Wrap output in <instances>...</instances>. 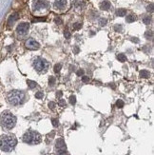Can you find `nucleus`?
<instances>
[{"mask_svg":"<svg viewBox=\"0 0 154 155\" xmlns=\"http://www.w3.org/2000/svg\"><path fill=\"white\" fill-rule=\"evenodd\" d=\"M143 21H144V23H145V24L148 25V24H149L150 22H151V18L149 17V16H147V17H145V18H144V20H143Z\"/></svg>","mask_w":154,"mask_h":155,"instance_id":"393cba45","label":"nucleus"},{"mask_svg":"<svg viewBox=\"0 0 154 155\" xmlns=\"http://www.w3.org/2000/svg\"><path fill=\"white\" fill-rule=\"evenodd\" d=\"M0 124L6 129H11L16 124V117L11 112L6 111L0 116Z\"/></svg>","mask_w":154,"mask_h":155,"instance_id":"f03ea898","label":"nucleus"},{"mask_svg":"<svg viewBox=\"0 0 154 155\" xmlns=\"http://www.w3.org/2000/svg\"><path fill=\"white\" fill-rule=\"evenodd\" d=\"M50 6V3L47 0H35L33 2V10L34 11H40L48 9Z\"/></svg>","mask_w":154,"mask_h":155,"instance_id":"423d86ee","label":"nucleus"},{"mask_svg":"<svg viewBox=\"0 0 154 155\" xmlns=\"http://www.w3.org/2000/svg\"><path fill=\"white\" fill-rule=\"evenodd\" d=\"M57 155H67V149H58Z\"/></svg>","mask_w":154,"mask_h":155,"instance_id":"aec40b11","label":"nucleus"},{"mask_svg":"<svg viewBox=\"0 0 154 155\" xmlns=\"http://www.w3.org/2000/svg\"><path fill=\"white\" fill-rule=\"evenodd\" d=\"M100 8L101 10H104V11H108L110 9V3L108 1H104L102 2L101 5H100Z\"/></svg>","mask_w":154,"mask_h":155,"instance_id":"f8f14e48","label":"nucleus"},{"mask_svg":"<svg viewBox=\"0 0 154 155\" xmlns=\"http://www.w3.org/2000/svg\"><path fill=\"white\" fill-rule=\"evenodd\" d=\"M117 59H118L120 62L124 63V62H125V60H127V57H125V54H123V53H120V54L117 55Z\"/></svg>","mask_w":154,"mask_h":155,"instance_id":"f3484780","label":"nucleus"},{"mask_svg":"<svg viewBox=\"0 0 154 155\" xmlns=\"http://www.w3.org/2000/svg\"><path fill=\"white\" fill-rule=\"evenodd\" d=\"M33 67L36 72H46L48 68V63L47 60H45L43 58H36L33 61Z\"/></svg>","mask_w":154,"mask_h":155,"instance_id":"39448f33","label":"nucleus"},{"mask_svg":"<svg viewBox=\"0 0 154 155\" xmlns=\"http://www.w3.org/2000/svg\"><path fill=\"white\" fill-rule=\"evenodd\" d=\"M25 100V93L21 91H11L8 94L9 103L13 106H18Z\"/></svg>","mask_w":154,"mask_h":155,"instance_id":"7ed1b4c3","label":"nucleus"},{"mask_svg":"<svg viewBox=\"0 0 154 155\" xmlns=\"http://www.w3.org/2000/svg\"><path fill=\"white\" fill-rule=\"evenodd\" d=\"M125 20H127V23H132L136 20V16L134 15H128L127 16V18H125Z\"/></svg>","mask_w":154,"mask_h":155,"instance_id":"4468645a","label":"nucleus"},{"mask_svg":"<svg viewBox=\"0 0 154 155\" xmlns=\"http://www.w3.org/2000/svg\"><path fill=\"white\" fill-rule=\"evenodd\" d=\"M56 148L57 149H65L66 148V144L63 139H58L56 141Z\"/></svg>","mask_w":154,"mask_h":155,"instance_id":"9b49d317","label":"nucleus"},{"mask_svg":"<svg viewBox=\"0 0 154 155\" xmlns=\"http://www.w3.org/2000/svg\"><path fill=\"white\" fill-rule=\"evenodd\" d=\"M27 84H28V86L30 89H34L37 86L35 81H33V80H27Z\"/></svg>","mask_w":154,"mask_h":155,"instance_id":"dca6fc26","label":"nucleus"},{"mask_svg":"<svg viewBox=\"0 0 154 155\" xmlns=\"http://www.w3.org/2000/svg\"><path fill=\"white\" fill-rule=\"evenodd\" d=\"M149 75H150V73L148 70H143L140 72V77H142V78H145V79H147V78L149 77Z\"/></svg>","mask_w":154,"mask_h":155,"instance_id":"ddd939ff","label":"nucleus"},{"mask_svg":"<svg viewBox=\"0 0 154 155\" xmlns=\"http://www.w3.org/2000/svg\"><path fill=\"white\" fill-rule=\"evenodd\" d=\"M78 52H79V48L78 47H75V48H74V53H76V54H77Z\"/></svg>","mask_w":154,"mask_h":155,"instance_id":"e433bc0d","label":"nucleus"},{"mask_svg":"<svg viewBox=\"0 0 154 155\" xmlns=\"http://www.w3.org/2000/svg\"><path fill=\"white\" fill-rule=\"evenodd\" d=\"M29 28H30V24L27 23V22H22L20 23L16 28V32L18 33L19 35H25L26 33L28 32Z\"/></svg>","mask_w":154,"mask_h":155,"instance_id":"0eeeda50","label":"nucleus"},{"mask_svg":"<svg viewBox=\"0 0 154 155\" xmlns=\"http://www.w3.org/2000/svg\"><path fill=\"white\" fill-rule=\"evenodd\" d=\"M115 30H116V32H121V30H122V26H121V25H116V26H115Z\"/></svg>","mask_w":154,"mask_h":155,"instance_id":"473e14b6","label":"nucleus"},{"mask_svg":"<svg viewBox=\"0 0 154 155\" xmlns=\"http://www.w3.org/2000/svg\"><path fill=\"white\" fill-rule=\"evenodd\" d=\"M48 108L53 109L54 108H55V104H54L53 102H50V103H48Z\"/></svg>","mask_w":154,"mask_h":155,"instance_id":"72a5a7b5","label":"nucleus"},{"mask_svg":"<svg viewBox=\"0 0 154 155\" xmlns=\"http://www.w3.org/2000/svg\"><path fill=\"white\" fill-rule=\"evenodd\" d=\"M66 5H67V0H55V2H54V6L59 10L65 9Z\"/></svg>","mask_w":154,"mask_h":155,"instance_id":"1a4fd4ad","label":"nucleus"},{"mask_svg":"<svg viewBox=\"0 0 154 155\" xmlns=\"http://www.w3.org/2000/svg\"><path fill=\"white\" fill-rule=\"evenodd\" d=\"M82 81H83L84 83H87V82H88V81H90V78H88V76H84V75H83Z\"/></svg>","mask_w":154,"mask_h":155,"instance_id":"c85d7f7f","label":"nucleus"},{"mask_svg":"<svg viewBox=\"0 0 154 155\" xmlns=\"http://www.w3.org/2000/svg\"><path fill=\"white\" fill-rule=\"evenodd\" d=\"M17 140L13 135H4L0 138V148L5 152L13 150L15 148Z\"/></svg>","mask_w":154,"mask_h":155,"instance_id":"f257e3e1","label":"nucleus"},{"mask_svg":"<svg viewBox=\"0 0 154 155\" xmlns=\"http://www.w3.org/2000/svg\"><path fill=\"white\" fill-rule=\"evenodd\" d=\"M70 103L71 104V105H74V104L76 103V97L74 96V95H71V96L70 97Z\"/></svg>","mask_w":154,"mask_h":155,"instance_id":"4be33fe9","label":"nucleus"},{"mask_svg":"<svg viewBox=\"0 0 154 155\" xmlns=\"http://www.w3.org/2000/svg\"><path fill=\"white\" fill-rule=\"evenodd\" d=\"M116 15L118 16H125L127 15V10L125 9H119L116 11Z\"/></svg>","mask_w":154,"mask_h":155,"instance_id":"2eb2a0df","label":"nucleus"},{"mask_svg":"<svg viewBox=\"0 0 154 155\" xmlns=\"http://www.w3.org/2000/svg\"><path fill=\"white\" fill-rule=\"evenodd\" d=\"M56 95H57V97H61V95H62V91H58V92H57V93H56Z\"/></svg>","mask_w":154,"mask_h":155,"instance_id":"4c0bfd02","label":"nucleus"},{"mask_svg":"<svg viewBox=\"0 0 154 155\" xmlns=\"http://www.w3.org/2000/svg\"><path fill=\"white\" fill-rule=\"evenodd\" d=\"M64 34H65V37L67 38V39H70V32H68V30H65V33H64Z\"/></svg>","mask_w":154,"mask_h":155,"instance_id":"cd10ccee","label":"nucleus"},{"mask_svg":"<svg viewBox=\"0 0 154 155\" xmlns=\"http://www.w3.org/2000/svg\"><path fill=\"white\" fill-rule=\"evenodd\" d=\"M55 23L58 24V25H61L63 23V21H62V19L60 18V17H55Z\"/></svg>","mask_w":154,"mask_h":155,"instance_id":"c756f323","label":"nucleus"},{"mask_svg":"<svg viewBox=\"0 0 154 155\" xmlns=\"http://www.w3.org/2000/svg\"><path fill=\"white\" fill-rule=\"evenodd\" d=\"M46 18H34L33 19V22H38V21H45Z\"/></svg>","mask_w":154,"mask_h":155,"instance_id":"c9c22d12","label":"nucleus"},{"mask_svg":"<svg viewBox=\"0 0 154 155\" xmlns=\"http://www.w3.org/2000/svg\"><path fill=\"white\" fill-rule=\"evenodd\" d=\"M58 104L60 106H65L66 105V101L63 100V99H59V103Z\"/></svg>","mask_w":154,"mask_h":155,"instance_id":"f704fd0d","label":"nucleus"},{"mask_svg":"<svg viewBox=\"0 0 154 155\" xmlns=\"http://www.w3.org/2000/svg\"><path fill=\"white\" fill-rule=\"evenodd\" d=\"M23 141L26 144H30V145H37L41 142V135L37 131L29 130L23 136Z\"/></svg>","mask_w":154,"mask_h":155,"instance_id":"20e7f679","label":"nucleus"},{"mask_svg":"<svg viewBox=\"0 0 154 155\" xmlns=\"http://www.w3.org/2000/svg\"><path fill=\"white\" fill-rule=\"evenodd\" d=\"M51 123H52V126L53 127H58V125H59V122H58V120L57 119H55V118H54V119H52L51 120Z\"/></svg>","mask_w":154,"mask_h":155,"instance_id":"bb28decb","label":"nucleus"},{"mask_svg":"<svg viewBox=\"0 0 154 155\" xmlns=\"http://www.w3.org/2000/svg\"><path fill=\"white\" fill-rule=\"evenodd\" d=\"M18 13H13L10 17H9V19H8V26H13V23L15 22L17 19H18Z\"/></svg>","mask_w":154,"mask_h":155,"instance_id":"9d476101","label":"nucleus"},{"mask_svg":"<svg viewBox=\"0 0 154 155\" xmlns=\"http://www.w3.org/2000/svg\"><path fill=\"white\" fill-rule=\"evenodd\" d=\"M116 106L118 107V108L121 109V108H123V107H124V102H123L122 100H118L116 102Z\"/></svg>","mask_w":154,"mask_h":155,"instance_id":"5701e85b","label":"nucleus"},{"mask_svg":"<svg viewBox=\"0 0 154 155\" xmlns=\"http://www.w3.org/2000/svg\"><path fill=\"white\" fill-rule=\"evenodd\" d=\"M55 77H53V76H50V78H48V85H50V87H53L54 85H55Z\"/></svg>","mask_w":154,"mask_h":155,"instance_id":"a211bd4d","label":"nucleus"},{"mask_svg":"<svg viewBox=\"0 0 154 155\" xmlns=\"http://www.w3.org/2000/svg\"><path fill=\"white\" fill-rule=\"evenodd\" d=\"M76 74H77V76H83V75H84V70H79L78 72H76Z\"/></svg>","mask_w":154,"mask_h":155,"instance_id":"2f4dec72","label":"nucleus"},{"mask_svg":"<svg viewBox=\"0 0 154 155\" xmlns=\"http://www.w3.org/2000/svg\"><path fill=\"white\" fill-rule=\"evenodd\" d=\"M61 69H62L61 64H56L55 66H54L53 70H54V72H55V73H59V72H60V70H61Z\"/></svg>","mask_w":154,"mask_h":155,"instance_id":"6ab92c4d","label":"nucleus"},{"mask_svg":"<svg viewBox=\"0 0 154 155\" xmlns=\"http://www.w3.org/2000/svg\"><path fill=\"white\" fill-rule=\"evenodd\" d=\"M25 45H26V48L29 49V50H38L39 48H40V45H39L38 42L35 41L33 38L28 39V40L26 41Z\"/></svg>","mask_w":154,"mask_h":155,"instance_id":"6e6552de","label":"nucleus"},{"mask_svg":"<svg viewBox=\"0 0 154 155\" xmlns=\"http://www.w3.org/2000/svg\"><path fill=\"white\" fill-rule=\"evenodd\" d=\"M81 27H82L81 23H74L73 24V29L74 30H79V29H81Z\"/></svg>","mask_w":154,"mask_h":155,"instance_id":"b1692460","label":"nucleus"},{"mask_svg":"<svg viewBox=\"0 0 154 155\" xmlns=\"http://www.w3.org/2000/svg\"><path fill=\"white\" fill-rule=\"evenodd\" d=\"M43 96H44V93H43L42 91H38L35 93V97L37 98V99H42Z\"/></svg>","mask_w":154,"mask_h":155,"instance_id":"412c9836","label":"nucleus"},{"mask_svg":"<svg viewBox=\"0 0 154 155\" xmlns=\"http://www.w3.org/2000/svg\"><path fill=\"white\" fill-rule=\"evenodd\" d=\"M106 24H107V19H100V25L101 26H105Z\"/></svg>","mask_w":154,"mask_h":155,"instance_id":"7c9ffc66","label":"nucleus"},{"mask_svg":"<svg viewBox=\"0 0 154 155\" xmlns=\"http://www.w3.org/2000/svg\"><path fill=\"white\" fill-rule=\"evenodd\" d=\"M152 34H153L152 32H147L145 35V37H147V39H152Z\"/></svg>","mask_w":154,"mask_h":155,"instance_id":"a878e982","label":"nucleus"}]
</instances>
